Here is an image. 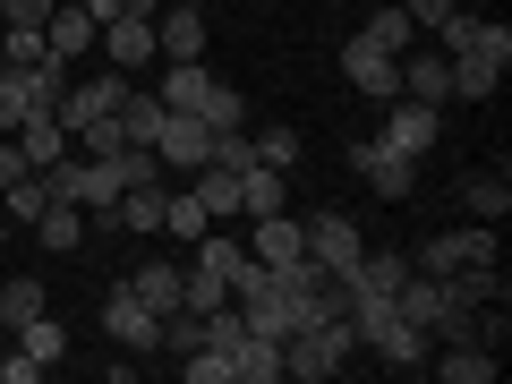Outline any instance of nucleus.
<instances>
[{"label": "nucleus", "mask_w": 512, "mask_h": 384, "mask_svg": "<svg viewBox=\"0 0 512 384\" xmlns=\"http://www.w3.org/2000/svg\"><path fill=\"white\" fill-rule=\"evenodd\" d=\"M444 60H453V94L461 103H495V86H504V69H512V26L478 18V35L461 43V52H444Z\"/></svg>", "instance_id": "f257e3e1"}, {"label": "nucleus", "mask_w": 512, "mask_h": 384, "mask_svg": "<svg viewBox=\"0 0 512 384\" xmlns=\"http://www.w3.org/2000/svg\"><path fill=\"white\" fill-rule=\"evenodd\" d=\"M419 274H461V265H495V222H461V231H436L419 256Z\"/></svg>", "instance_id": "f03ea898"}, {"label": "nucleus", "mask_w": 512, "mask_h": 384, "mask_svg": "<svg viewBox=\"0 0 512 384\" xmlns=\"http://www.w3.org/2000/svg\"><path fill=\"white\" fill-rule=\"evenodd\" d=\"M436 137H444V111H436V103H410V94L384 103V146H393V154L419 163V154H436Z\"/></svg>", "instance_id": "7ed1b4c3"}, {"label": "nucleus", "mask_w": 512, "mask_h": 384, "mask_svg": "<svg viewBox=\"0 0 512 384\" xmlns=\"http://www.w3.org/2000/svg\"><path fill=\"white\" fill-rule=\"evenodd\" d=\"M103 333H111L120 350H163V316H154L146 299L128 291V282H120V291L103 299Z\"/></svg>", "instance_id": "20e7f679"}, {"label": "nucleus", "mask_w": 512, "mask_h": 384, "mask_svg": "<svg viewBox=\"0 0 512 384\" xmlns=\"http://www.w3.org/2000/svg\"><path fill=\"white\" fill-rule=\"evenodd\" d=\"M342 77L367 94V103H393V94H402V60H393V52H376V43H359V35L342 43Z\"/></svg>", "instance_id": "39448f33"}, {"label": "nucleus", "mask_w": 512, "mask_h": 384, "mask_svg": "<svg viewBox=\"0 0 512 384\" xmlns=\"http://www.w3.org/2000/svg\"><path fill=\"white\" fill-rule=\"evenodd\" d=\"M350 163L367 171V188H376L384 205H402L410 188H419V163H410V154H393L384 137H367V146H350Z\"/></svg>", "instance_id": "423d86ee"}, {"label": "nucleus", "mask_w": 512, "mask_h": 384, "mask_svg": "<svg viewBox=\"0 0 512 384\" xmlns=\"http://www.w3.org/2000/svg\"><path fill=\"white\" fill-rule=\"evenodd\" d=\"M308 256L325 265V274H359L367 239H359V222H350V214H316L308 222Z\"/></svg>", "instance_id": "0eeeda50"}, {"label": "nucleus", "mask_w": 512, "mask_h": 384, "mask_svg": "<svg viewBox=\"0 0 512 384\" xmlns=\"http://www.w3.org/2000/svg\"><path fill=\"white\" fill-rule=\"evenodd\" d=\"M120 94H128V77H120V69H103V77H86V86H60V111H52V120H60V128L77 137L86 120H103V111H120Z\"/></svg>", "instance_id": "6e6552de"}, {"label": "nucleus", "mask_w": 512, "mask_h": 384, "mask_svg": "<svg viewBox=\"0 0 512 384\" xmlns=\"http://www.w3.org/2000/svg\"><path fill=\"white\" fill-rule=\"evenodd\" d=\"M248 256L265 265V274L299 265V256H308V222H291V214H256V231H248Z\"/></svg>", "instance_id": "1a4fd4ad"}, {"label": "nucleus", "mask_w": 512, "mask_h": 384, "mask_svg": "<svg viewBox=\"0 0 512 384\" xmlns=\"http://www.w3.org/2000/svg\"><path fill=\"white\" fill-rule=\"evenodd\" d=\"M154 52H163V60H205V9H197V0L154 9Z\"/></svg>", "instance_id": "9d476101"}, {"label": "nucleus", "mask_w": 512, "mask_h": 384, "mask_svg": "<svg viewBox=\"0 0 512 384\" xmlns=\"http://www.w3.org/2000/svg\"><path fill=\"white\" fill-rule=\"evenodd\" d=\"M94 35H103V26H94L86 0H60L52 18H43V52H52L60 69H69V60H86V43H94Z\"/></svg>", "instance_id": "9b49d317"}, {"label": "nucleus", "mask_w": 512, "mask_h": 384, "mask_svg": "<svg viewBox=\"0 0 512 384\" xmlns=\"http://www.w3.org/2000/svg\"><path fill=\"white\" fill-rule=\"evenodd\" d=\"M154 154H163L171 171H205V154H214V128H205L197 111H171L163 137H154Z\"/></svg>", "instance_id": "f8f14e48"}, {"label": "nucleus", "mask_w": 512, "mask_h": 384, "mask_svg": "<svg viewBox=\"0 0 512 384\" xmlns=\"http://www.w3.org/2000/svg\"><path fill=\"white\" fill-rule=\"evenodd\" d=\"M402 94H410V103H453V60H444V52H427V43H410V52H402Z\"/></svg>", "instance_id": "ddd939ff"}, {"label": "nucleus", "mask_w": 512, "mask_h": 384, "mask_svg": "<svg viewBox=\"0 0 512 384\" xmlns=\"http://www.w3.org/2000/svg\"><path fill=\"white\" fill-rule=\"evenodd\" d=\"M94 43H103V60L128 77V69H146V60H154V18H103Z\"/></svg>", "instance_id": "4468645a"}, {"label": "nucleus", "mask_w": 512, "mask_h": 384, "mask_svg": "<svg viewBox=\"0 0 512 384\" xmlns=\"http://www.w3.org/2000/svg\"><path fill=\"white\" fill-rule=\"evenodd\" d=\"M214 86H222V77L205 69V60H171L154 94H163V111H205V94H214Z\"/></svg>", "instance_id": "2eb2a0df"}, {"label": "nucleus", "mask_w": 512, "mask_h": 384, "mask_svg": "<svg viewBox=\"0 0 512 384\" xmlns=\"http://www.w3.org/2000/svg\"><path fill=\"white\" fill-rule=\"evenodd\" d=\"M495 350L487 342H444V359H427V376H444V384H495Z\"/></svg>", "instance_id": "dca6fc26"}, {"label": "nucleus", "mask_w": 512, "mask_h": 384, "mask_svg": "<svg viewBox=\"0 0 512 384\" xmlns=\"http://www.w3.org/2000/svg\"><path fill=\"white\" fill-rule=\"evenodd\" d=\"M367 350H376L384 367H402V376H419V367H427V333H419V325H402V316L367 333Z\"/></svg>", "instance_id": "f3484780"}, {"label": "nucleus", "mask_w": 512, "mask_h": 384, "mask_svg": "<svg viewBox=\"0 0 512 384\" xmlns=\"http://www.w3.org/2000/svg\"><path fill=\"white\" fill-rule=\"evenodd\" d=\"M35 239H43V248H52V256H77V248H86V205L52 197V205H43V214H35Z\"/></svg>", "instance_id": "a211bd4d"}, {"label": "nucleus", "mask_w": 512, "mask_h": 384, "mask_svg": "<svg viewBox=\"0 0 512 384\" xmlns=\"http://www.w3.org/2000/svg\"><path fill=\"white\" fill-rule=\"evenodd\" d=\"M291 205V171H274V163H256V171H239V214H282Z\"/></svg>", "instance_id": "6ab92c4d"}, {"label": "nucleus", "mask_w": 512, "mask_h": 384, "mask_svg": "<svg viewBox=\"0 0 512 384\" xmlns=\"http://www.w3.org/2000/svg\"><path fill=\"white\" fill-rule=\"evenodd\" d=\"M111 231H163V180H137V188H120V205H111Z\"/></svg>", "instance_id": "aec40b11"}, {"label": "nucleus", "mask_w": 512, "mask_h": 384, "mask_svg": "<svg viewBox=\"0 0 512 384\" xmlns=\"http://www.w3.org/2000/svg\"><path fill=\"white\" fill-rule=\"evenodd\" d=\"M128 291L146 299L154 316H171V308H188V274H180V265H137V274H128Z\"/></svg>", "instance_id": "412c9836"}, {"label": "nucleus", "mask_w": 512, "mask_h": 384, "mask_svg": "<svg viewBox=\"0 0 512 384\" xmlns=\"http://www.w3.org/2000/svg\"><path fill=\"white\" fill-rule=\"evenodd\" d=\"M111 120L128 128V146H154V137H163V120H171V111H163V94H146V86H128V94H120V111H111Z\"/></svg>", "instance_id": "4be33fe9"}, {"label": "nucleus", "mask_w": 512, "mask_h": 384, "mask_svg": "<svg viewBox=\"0 0 512 384\" xmlns=\"http://www.w3.org/2000/svg\"><path fill=\"white\" fill-rule=\"evenodd\" d=\"M461 205H470L478 222H504V214H512V180H504V163H495V171H470V180H461Z\"/></svg>", "instance_id": "5701e85b"}, {"label": "nucleus", "mask_w": 512, "mask_h": 384, "mask_svg": "<svg viewBox=\"0 0 512 384\" xmlns=\"http://www.w3.org/2000/svg\"><path fill=\"white\" fill-rule=\"evenodd\" d=\"M43 308H52V282H35V274L0 282V325H9V333H18V325H35Z\"/></svg>", "instance_id": "b1692460"}, {"label": "nucleus", "mask_w": 512, "mask_h": 384, "mask_svg": "<svg viewBox=\"0 0 512 384\" xmlns=\"http://www.w3.org/2000/svg\"><path fill=\"white\" fill-rule=\"evenodd\" d=\"M35 69H0V137H18L26 120H35Z\"/></svg>", "instance_id": "393cba45"}, {"label": "nucleus", "mask_w": 512, "mask_h": 384, "mask_svg": "<svg viewBox=\"0 0 512 384\" xmlns=\"http://www.w3.org/2000/svg\"><path fill=\"white\" fill-rule=\"evenodd\" d=\"M359 43H376V52H393V60H402L410 43H419V26H410V9L393 0V9H376V18H359Z\"/></svg>", "instance_id": "a878e982"}, {"label": "nucleus", "mask_w": 512, "mask_h": 384, "mask_svg": "<svg viewBox=\"0 0 512 384\" xmlns=\"http://www.w3.org/2000/svg\"><path fill=\"white\" fill-rule=\"evenodd\" d=\"M18 154H26V171H43V163H60V154H69V128H60L52 111H35V120L18 128Z\"/></svg>", "instance_id": "bb28decb"}, {"label": "nucleus", "mask_w": 512, "mask_h": 384, "mask_svg": "<svg viewBox=\"0 0 512 384\" xmlns=\"http://www.w3.org/2000/svg\"><path fill=\"white\" fill-rule=\"evenodd\" d=\"M350 282H359V291H384V299H393V291L410 282V256H402V248H367V256H359V274H350Z\"/></svg>", "instance_id": "cd10ccee"}, {"label": "nucleus", "mask_w": 512, "mask_h": 384, "mask_svg": "<svg viewBox=\"0 0 512 384\" xmlns=\"http://www.w3.org/2000/svg\"><path fill=\"white\" fill-rule=\"evenodd\" d=\"M18 350H26V359H43V367H60V359H69V325L43 308L35 325H18Z\"/></svg>", "instance_id": "c85d7f7f"}, {"label": "nucleus", "mask_w": 512, "mask_h": 384, "mask_svg": "<svg viewBox=\"0 0 512 384\" xmlns=\"http://www.w3.org/2000/svg\"><path fill=\"white\" fill-rule=\"evenodd\" d=\"M188 188H197V205H205L214 222H231V214H239V180H231V171L205 163V171H188Z\"/></svg>", "instance_id": "c756f323"}, {"label": "nucleus", "mask_w": 512, "mask_h": 384, "mask_svg": "<svg viewBox=\"0 0 512 384\" xmlns=\"http://www.w3.org/2000/svg\"><path fill=\"white\" fill-rule=\"evenodd\" d=\"M239 384H282V342L248 333V342H239Z\"/></svg>", "instance_id": "7c9ffc66"}, {"label": "nucleus", "mask_w": 512, "mask_h": 384, "mask_svg": "<svg viewBox=\"0 0 512 384\" xmlns=\"http://www.w3.org/2000/svg\"><path fill=\"white\" fill-rule=\"evenodd\" d=\"M163 231H171V239H205V231H214V214L197 205V188H180V197H163Z\"/></svg>", "instance_id": "2f4dec72"}, {"label": "nucleus", "mask_w": 512, "mask_h": 384, "mask_svg": "<svg viewBox=\"0 0 512 384\" xmlns=\"http://www.w3.org/2000/svg\"><path fill=\"white\" fill-rule=\"evenodd\" d=\"M248 146H256V163H274V171H299V128H291V120H282V128H256Z\"/></svg>", "instance_id": "473e14b6"}, {"label": "nucleus", "mask_w": 512, "mask_h": 384, "mask_svg": "<svg viewBox=\"0 0 512 384\" xmlns=\"http://www.w3.org/2000/svg\"><path fill=\"white\" fill-rule=\"evenodd\" d=\"M0 197H9V222H35L43 205H52V180H43V171H26V180H9Z\"/></svg>", "instance_id": "72a5a7b5"}, {"label": "nucleus", "mask_w": 512, "mask_h": 384, "mask_svg": "<svg viewBox=\"0 0 512 384\" xmlns=\"http://www.w3.org/2000/svg\"><path fill=\"white\" fill-rule=\"evenodd\" d=\"M0 52H9V69H43V26H0Z\"/></svg>", "instance_id": "f704fd0d"}, {"label": "nucleus", "mask_w": 512, "mask_h": 384, "mask_svg": "<svg viewBox=\"0 0 512 384\" xmlns=\"http://www.w3.org/2000/svg\"><path fill=\"white\" fill-rule=\"evenodd\" d=\"M69 146H77V154H94V163H103V154H120V146H128V128H120V120H111V111H103V120H86V128H77Z\"/></svg>", "instance_id": "c9c22d12"}, {"label": "nucleus", "mask_w": 512, "mask_h": 384, "mask_svg": "<svg viewBox=\"0 0 512 384\" xmlns=\"http://www.w3.org/2000/svg\"><path fill=\"white\" fill-rule=\"evenodd\" d=\"M205 163H214V171H231V180H239V171H256V146L239 137V128H214V154H205Z\"/></svg>", "instance_id": "e433bc0d"}, {"label": "nucleus", "mask_w": 512, "mask_h": 384, "mask_svg": "<svg viewBox=\"0 0 512 384\" xmlns=\"http://www.w3.org/2000/svg\"><path fill=\"white\" fill-rule=\"evenodd\" d=\"M197 342H205V316H197V308H171V316H163V350H171V359H188Z\"/></svg>", "instance_id": "4c0bfd02"}, {"label": "nucleus", "mask_w": 512, "mask_h": 384, "mask_svg": "<svg viewBox=\"0 0 512 384\" xmlns=\"http://www.w3.org/2000/svg\"><path fill=\"white\" fill-rule=\"evenodd\" d=\"M197 120H205V128H239V120H248V103H239L231 86H214V94H205V111H197Z\"/></svg>", "instance_id": "58836bf2"}, {"label": "nucleus", "mask_w": 512, "mask_h": 384, "mask_svg": "<svg viewBox=\"0 0 512 384\" xmlns=\"http://www.w3.org/2000/svg\"><path fill=\"white\" fill-rule=\"evenodd\" d=\"M60 0H0V26H43Z\"/></svg>", "instance_id": "ea45409f"}, {"label": "nucleus", "mask_w": 512, "mask_h": 384, "mask_svg": "<svg viewBox=\"0 0 512 384\" xmlns=\"http://www.w3.org/2000/svg\"><path fill=\"white\" fill-rule=\"evenodd\" d=\"M35 376H43V359H26V350H18V342L0 350V384H35Z\"/></svg>", "instance_id": "a19ab883"}, {"label": "nucleus", "mask_w": 512, "mask_h": 384, "mask_svg": "<svg viewBox=\"0 0 512 384\" xmlns=\"http://www.w3.org/2000/svg\"><path fill=\"white\" fill-rule=\"evenodd\" d=\"M402 9H410V26H427V35H436V26H444V18H453L461 0H402Z\"/></svg>", "instance_id": "79ce46f5"}, {"label": "nucleus", "mask_w": 512, "mask_h": 384, "mask_svg": "<svg viewBox=\"0 0 512 384\" xmlns=\"http://www.w3.org/2000/svg\"><path fill=\"white\" fill-rule=\"evenodd\" d=\"M9 180H26V154H18V137H0V188Z\"/></svg>", "instance_id": "37998d69"}, {"label": "nucleus", "mask_w": 512, "mask_h": 384, "mask_svg": "<svg viewBox=\"0 0 512 384\" xmlns=\"http://www.w3.org/2000/svg\"><path fill=\"white\" fill-rule=\"evenodd\" d=\"M120 18H154V0H120Z\"/></svg>", "instance_id": "c03bdc74"}, {"label": "nucleus", "mask_w": 512, "mask_h": 384, "mask_svg": "<svg viewBox=\"0 0 512 384\" xmlns=\"http://www.w3.org/2000/svg\"><path fill=\"white\" fill-rule=\"evenodd\" d=\"M0 248H9V214H0Z\"/></svg>", "instance_id": "a18cd8bd"}, {"label": "nucleus", "mask_w": 512, "mask_h": 384, "mask_svg": "<svg viewBox=\"0 0 512 384\" xmlns=\"http://www.w3.org/2000/svg\"><path fill=\"white\" fill-rule=\"evenodd\" d=\"M0 69H9V52H0Z\"/></svg>", "instance_id": "49530a36"}]
</instances>
